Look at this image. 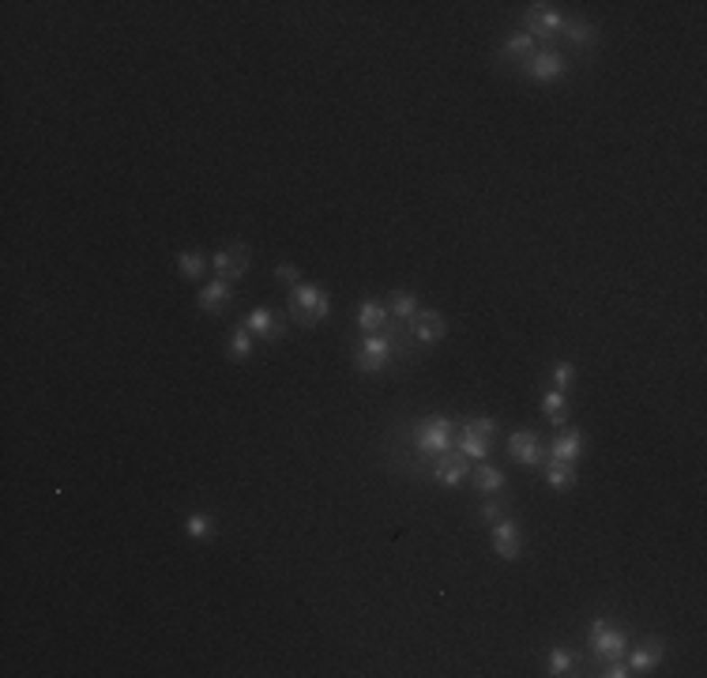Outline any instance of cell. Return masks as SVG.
Masks as SVG:
<instances>
[{
    "label": "cell",
    "instance_id": "cell-1",
    "mask_svg": "<svg viewBox=\"0 0 707 678\" xmlns=\"http://www.w3.org/2000/svg\"><path fill=\"white\" fill-rule=\"evenodd\" d=\"M411 351H414V344H411V335H406V325L392 321L384 332L361 335V344L354 347V370L373 377V373H384V370H392L395 362H403Z\"/></svg>",
    "mask_w": 707,
    "mask_h": 678
},
{
    "label": "cell",
    "instance_id": "cell-2",
    "mask_svg": "<svg viewBox=\"0 0 707 678\" xmlns=\"http://www.w3.org/2000/svg\"><path fill=\"white\" fill-rule=\"evenodd\" d=\"M286 306H290L294 325L316 328V325H324L331 316V294L324 287H316V283H297V287H290Z\"/></svg>",
    "mask_w": 707,
    "mask_h": 678
},
{
    "label": "cell",
    "instance_id": "cell-3",
    "mask_svg": "<svg viewBox=\"0 0 707 678\" xmlns=\"http://www.w3.org/2000/svg\"><path fill=\"white\" fill-rule=\"evenodd\" d=\"M456 434H459V426H456V418H448V415H430V418H421V422H414V449L421 453V456H440V453H448V449H456Z\"/></svg>",
    "mask_w": 707,
    "mask_h": 678
},
{
    "label": "cell",
    "instance_id": "cell-4",
    "mask_svg": "<svg viewBox=\"0 0 707 678\" xmlns=\"http://www.w3.org/2000/svg\"><path fill=\"white\" fill-rule=\"evenodd\" d=\"M629 645H632L629 629L613 626L610 618H594V622L587 626V648H591V655H594L598 664H606V660H625Z\"/></svg>",
    "mask_w": 707,
    "mask_h": 678
},
{
    "label": "cell",
    "instance_id": "cell-5",
    "mask_svg": "<svg viewBox=\"0 0 707 678\" xmlns=\"http://www.w3.org/2000/svg\"><path fill=\"white\" fill-rule=\"evenodd\" d=\"M406 335H411V344L418 351H430L437 344H444L448 335V316L437 313V309H418L411 321H406Z\"/></svg>",
    "mask_w": 707,
    "mask_h": 678
},
{
    "label": "cell",
    "instance_id": "cell-6",
    "mask_svg": "<svg viewBox=\"0 0 707 678\" xmlns=\"http://www.w3.org/2000/svg\"><path fill=\"white\" fill-rule=\"evenodd\" d=\"M561 27H565V15L557 12L553 5H546V0H539V5H527V12H523V31L539 41H557L561 38Z\"/></svg>",
    "mask_w": 707,
    "mask_h": 678
},
{
    "label": "cell",
    "instance_id": "cell-7",
    "mask_svg": "<svg viewBox=\"0 0 707 678\" xmlns=\"http://www.w3.org/2000/svg\"><path fill=\"white\" fill-rule=\"evenodd\" d=\"M249 264H252V249L245 242H230V245H222L215 252V257H211V268H215V275H219V279H226V283L245 279Z\"/></svg>",
    "mask_w": 707,
    "mask_h": 678
},
{
    "label": "cell",
    "instance_id": "cell-8",
    "mask_svg": "<svg viewBox=\"0 0 707 678\" xmlns=\"http://www.w3.org/2000/svg\"><path fill=\"white\" fill-rule=\"evenodd\" d=\"M520 76L530 79V83H557V79L568 76V60L557 50H539L530 60H523V65H520Z\"/></svg>",
    "mask_w": 707,
    "mask_h": 678
},
{
    "label": "cell",
    "instance_id": "cell-9",
    "mask_svg": "<svg viewBox=\"0 0 707 678\" xmlns=\"http://www.w3.org/2000/svg\"><path fill=\"white\" fill-rule=\"evenodd\" d=\"M430 479H433L437 486H444V490H456L459 482L470 479V460H467L459 449H448V453L433 456V463H430Z\"/></svg>",
    "mask_w": 707,
    "mask_h": 678
},
{
    "label": "cell",
    "instance_id": "cell-10",
    "mask_svg": "<svg viewBox=\"0 0 707 678\" xmlns=\"http://www.w3.org/2000/svg\"><path fill=\"white\" fill-rule=\"evenodd\" d=\"M508 456L520 463V468H542L546 463V444L534 437L530 430H512L508 434Z\"/></svg>",
    "mask_w": 707,
    "mask_h": 678
},
{
    "label": "cell",
    "instance_id": "cell-11",
    "mask_svg": "<svg viewBox=\"0 0 707 678\" xmlns=\"http://www.w3.org/2000/svg\"><path fill=\"white\" fill-rule=\"evenodd\" d=\"M256 339H264V344H278V339L286 335V321L278 316V309H271V306H256V309H249V316L241 321Z\"/></svg>",
    "mask_w": 707,
    "mask_h": 678
},
{
    "label": "cell",
    "instance_id": "cell-12",
    "mask_svg": "<svg viewBox=\"0 0 707 678\" xmlns=\"http://www.w3.org/2000/svg\"><path fill=\"white\" fill-rule=\"evenodd\" d=\"M493 554H497L501 562H516L523 554V532L512 517L493 524Z\"/></svg>",
    "mask_w": 707,
    "mask_h": 678
},
{
    "label": "cell",
    "instance_id": "cell-13",
    "mask_svg": "<svg viewBox=\"0 0 707 678\" xmlns=\"http://www.w3.org/2000/svg\"><path fill=\"white\" fill-rule=\"evenodd\" d=\"M662 660H666V641H662V637H639L636 648H632V655H629V667H632V674H648Z\"/></svg>",
    "mask_w": 707,
    "mask_h": 678
},
{
    "label": "cell",
    "instance_id": "cell-14",
    "mask_svg": "<svg viewBox=\"0 0 707 678\" xmlns=\"http://www.w3.org/2000/svg\"><path fill=\"white\" fill-rule=\"evenodd\" d=\"M561 38H565V46L576 50V53H591V50H598V27L591 23V19H580V15L565 19Z\"/></svg>",
    "mask_w": 707,
    "mask_h": 678
},
{
    "label": "cell",
    "instance_id": "cell-15",
    "mask_svg": "<svg viewBox=\"0 0 707 678\" xmlns=\"http://www.w3.org/2000/svg\"><path fill=\"white\" fill-rule=\"evenodd\" d=\"M354 321H358L361 335H369V332H384V328L392 325L388 302H380V298H361V302H358V313H354Z\"/></svg>",
    "mask_w": 707,
    "mask_h": 678
},
{
    "label": "cell",
    "instance_id": "cell-16",
    "mask_svg": "<svg viewBox=\"0 0 707 678\" xmlns=\"http://www.w3.org/2000/svg\"><path fill=\"white\" fill-rule=\"evenodd\" d=\"M233 302V283H226V279H207L204 287H200V294H196V306L204 309V313H211V316H219L226 306Z\"/></svg>",
    "mask_w": 707,
    "mask_h": 678
},
{
    "label": "cell",
    "instance_id": "cell-17",
    "mask_svg": "<svg viewBox=\"0 0 707 678\" xmlns=\"http://www.w3.org/2000/svg\"><path fill=\"white\" fill-rule=\"evenodd\" d=\"M534 53H539V41H534L527 31H512V34H504V41H501V60H512V65H523V60H530Z\"/></svg>",
    "mask_w": 707,
    "mask_h": 678
},
{
    "label": "cell",
    "instance_id": "cell-18",
    "mask_svg": "<svg viewBox=\"0 0 707 678\" xmlns=\"http://www.w3.org/2000/svg\"><path fill=\"white\" fill-rule=\"evenodd\" d=\"M542 415H546L549 426L565 430L568 418H572V399H568V392H561V389H546V392H542Z\"/></svg>",
    "mask_w": 707,
    "mask_h": 678
},
{
    "label": "cell",
    "instance_id": "cell-19",
    "mask_svg": "<svg viewBox=\"0 0 707 678\" xmlns=\"http://www.w3.org/2000/svg\"><path fill=\"white\" fill-rule=\"evenodd\" d=\"M542 479H546L549 490H557V494H568V490H576V482H580L576 463H561V460H549V456L542 463Z\"/></svg>",
    "mask_w": 707,
    "mask_h": 678
},
{
    "label": "cell",
    "instance_id": "cell-20",
    "mask_svg": "<svg viewBox=\"0 0 707 678\" xmlns=\"http://www.w3.org/2000/svg\"><path fill=\"white\" fill-rule=\"evenodd\" d=\"M470 475H475V490L485 494V498L508 490V475H504L501 468H493V463H485V460H478L475 468H470Z\"/></svg>",
    "mask_w": 707,
    "mask_h": 678
},
{
    "label": "cell",
    "instance_id": "cell-21",
    "mask_svg": "<svg viewBox=\"0 0 707 678\" xmlns=\"http://www.w3.org/2000/svg\"><path fill=\"white\" fill-rule=\"evenodd\" d=\"M580 453H584V434L576 430V426H565V430H561V437L553 441V449H549V460H561V463H576V460H580Z\"/></svg>",
    "mask_w": 707,
    "mask_h": 678
},
{
    "label": "cell",
    "instance_id": "cell-22",
    "mask_svg": "<svg viewBox=\"0 0 707 678\" xmlns=\"http://www.w3.org/2000/svg\"><path fill=\"white\" fill-rule=\"evenodd\" d=\"M252 347H256V335H252L245 325H233V328H230V339H226L230 362H249V358H252Z\"/></svg>",
    "mask_w": 707,
    "mask_h": 678
},
{
    "label": "cell",
    "instance_id": "cell-23",
    "mask_svg": "<svg viewBox=\"0 0 707 678\" xmlns=\"http://www.w3.org/2000/svg\"><path fill=\"white\" fill-rule=\"evenodd\" d=\"M207 268H211V257H204L200 249H181V252H177V271H181V279L200 283Z\"/></svg>",
    "mask_w": 707,
    "mask_h": 678
},
{
    "label": "cell",
    "instance_id": "cell-24",
    "mask_svg": "<svg viewBox=\"0 0 707 678\" xmlns=\"http://www.w3.org/2000/svg\"><path fill=\"white\" fill-rule=\"evenodd\" d=\"M185 536L196 539V543H211L215 539V517L204 513V508H192V513L185 517Z\"/></svg>",
    "mask_w": 707,
    "mask_h": 678
},
{
    "label": "cell",
    "instance_id": "cell-25",
    "mask_svg": "<svg viewBox=\"0 0 707 678\" xmlns=\"http://www.w3.org/2000/svg\"><path fill=\"white\" fill-rule=\"evenodd\" d=\"M418 309H421V298H418V294H411V290H395L388 298V313H392V321H399V325L411 321Z\"/></svg>",
    "mask_w": 707,
    "mask_h": 678
},
{
    "label": "cell",
    "instance_id": "cell-26",
    "mask_svg": "<svg viewBox=\"0 0 707 678\" xmlns=\"http://www.w3.org/2000/svg\"><path fill=\"white\" fill-rule=\"evenodd\" d=\"M546 674L549 678H572V674H580V671H576V652L553 648L549 652V664H546Z\"/></svg>",
    "mask_w": 707,
    "mask_h": 678
},
{
    "label": "cell",
    "instance_id": "cell-27",
    "mask_svg": "<svg viewBox=\"0 0 707 678\" xmlns=\"http://www.w3.org/2000/svg\"><path fill=\"white\" fill-rule=\"evenodd\" d=\"M456 449H459L467 460H485V456H489V437H478V434L459 430V434H456Z\"/></svg>",
    "mask_w": 707,
    "mask_h": 678
},
{
    "label": "cell",
    "instance_id": "cell-28",
    "mask_svg": "<svg viewBox=\"0 0 707 678\" xmlns=\"http://www.w3.org/2000/svg\"><path fill=\"white\" fill-rule=\"evenodd\" d=\"M508 508H512V498H508V494H489V501L475 513V520H482V524H497V520L508 517Z\"/></svg>",
    "mask_w": 707,
    "mask_h": 678
},
{
    "label": "cell",
    "instance_id": "cell-29",
    "mask_svg": "<svg viewBox=\"0 0 707 678\" xmlns=\"http://www.w3.org/2000/svg\"><path fill=\"white\" fill-rule=\"evenodd\" d=\"M459 430L478 434V437H489V441H493V434L501 430V422H497V418H489V415H470V418H463V422H459Z\"/></svg>",
    "mask_w": 707,
    "mask_h": 678
},
{
    "label": "cell",
    "instance_id": "cell-30",
    "mask_svg": "<svg viewBox=\"0 0 707 678\" xmlns=\"http://www.w3.org/2000/svg\"><path fill=\"white\" fill-rule=\"evenodd\" d=\"M549 373H553V389L572 392V385H576V366H572V362H565V358H557V362L549 366Z\"/></svg>",
    "mask_w": 707,
    "mask_h": 678
},
{
    "label": "cell",
    "instance_id": "cell-31",
    "mask_svg": "<svg viewBox=\"0 0 707 678\" xmlns=\"http://www.w3.org/2000/svg\"><path fill=\"white\" fill-rule=\"evenodd\" d=\"M598 674L603 678H632V667H629V660H606V664H598Z\"/></svg>",
    "mask_w": 707,
    "mask_h": 678
},
{
    "label": "cell",
    "instance_id": "cell-32",
    "mask_svg": "<svg viewBox=\"0 0 707 678\" xmlns=\"http://www.w3.org/2000/svg\"><path fill=\"white\" fill-rule=\"evenodd\" d=\"M275 279H278V283H286V287L305 283V279H302V268H294V264H278V268H275Z\"/></svg>",
    "mask_w": 707,
    "mask_h": 678
}]
</instances>
